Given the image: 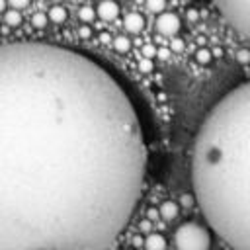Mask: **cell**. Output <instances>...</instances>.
Returning <instances> with one entry per match:
<instances>
[{
  "label": "cell",
  "mask_w": 250,
  "mask_h": 250,
  "mask_svg": "<svg viewBox=\"0 0 250 250\" xmlns=\"http://www.w3.org/2000/svg\"><path fill=\"white\" fill-rule=\"evenodd\" d=\"M170 51H174V53H180V51H184V41H182V39H178V37H172V43H170Z\"/></svg>",
  "instance_id": "cell-20"
},
{
  "label": "cell",
  "mask_w": 250,
  "mask_h": 250,
  "mask_svg": "<svg viewBox=\"0 0 250 250\" xmlns=\"http://www.w3.org/2000/svg\"><path fill=\"white\" fill-rule=\"evenodd\" d=\"M66 10L62 8V6H51L49 8V12H47V18H49V21H53V23H64L66 21Z\"/></svg>",
  "instance_id": "cell-10"
},
{
  "label": "cell",
  "mask_w": 250,
  "mask_h": 250,
  "mask_svg": "<svg viewBox=\"0 0 250 250\" xmlns=\"http://www.w3.org/2000/svg\"><path fill=\"white\" fill-rule=\"evenodd\" d=\"M188 18H189L191 21H195V20H197V12H195V10H188Z\"/></svg>",
  "instance_id": "cell-26"
},
{
  "label": "cell",
  "mask_w": 250,
  "mask_h": 250,
  "mask_svg": "<svg viewBox=\"0 0 250 250\" xmlns=\"http://www.w3.org/2000/svg\"><path fill=\"white\" fill-rule=\"evenodd\" d=\"M139 229H141L143 232H148V230H150V221H148V219H143L141 225H139Z\"/></svg>",
  "instance_id": "cell-25"
},
{
  "label": "cell",
  "mask_w": 250,
  "mask_h": 250,
  "mask_svg": "<svg viewBox=\"0 0 250 250\" xmlns=\"http://www.w3.org/2000/svg\"><path fill=\"white\" fill-rule=\"evenodd\" d=\"M158 213H160V217H162L164 221H172V219H176V217H178V213H180V205H178V201L166 199V201H162V203H160Z\"/></svg>",
  "instance_id": "cell-8"
},
{
  "label": "cell",
  "mask_w": 250,
  "mask_h": 250,
  "mask_svg": "<svg viewBox=\"0 0 250 250\" xmlns=\"http://www.w3.org/2000/svg\"><path fill=\"white\" fill-rule=\"evenodd\" d=\"M27 6H29L27 0H12V2H10V10H16V12H20V10L27 8Z\"/></svg>",
  "instance_id": "cell-19"
},
{
  "label": "cell",
  "mask_w": 250,
  "mask_h": 250,
  "mask_svg": "<svg viewBox=\"0 0 250 250\" xmlns=\"http://www.w3.org/2000/svg\"><path fill=\"white\" fill-rule=\"evenodd\" d=\"M158 217H160V213H158L154 207H150V209L146 211V219H148V221H156Z\"/></svg>",
  "instance_id": "cell-24"
},
{
  "label": "cell",
  "mask_w": 250,
  "mask_h": 250,
  "mask_svg": "<svg viewBox=\"0 0 250 250\" xmlns=\"http://www.w3.org/2000/svg\"><path fill=\"white\" fill-rule=\"evenodd\" d=\"M236 59L238 62H250V49H238Z\"/></svg>",
  "instance_id": "cell-21"
},
{
  "label": "cell",
  "mask_w": 250,
  "mask_h": 250,
  "mask_svg": "<svg viewBox=\"0 0 250 250\" xmlns=\"http://www.w3.org/2000/svg\"><path fill=\"white\" fill-rule=\"evenodd\" d=\"M47 21H49V18H47V14H43V12H35V14L31 16V25L37 27V29H43V27L47 25Z\"/></svg>",
  "instance_id": "cell-15"
},
{
  "label": "cell",
  "mask_w": 250,
  "mask_h": 250,
  "mask_svg": "<svg viewBox=\"0 0 250 250\" xmlns=\"http://www.w3.org/2000/svg\"><path fill=\"white\" fill-rule=\"evenodd\" d=\"M125 250H129V248H125Z\"/></svg>",
  "instance_id": "cell-29"
},
{
  "label": "cell",
  "mask_w": 250,
  "mask_h": 250,
  "mask_svg": "<svg viewBox=\"0 0 250 250\" xmlns=\"http://www.w3.org/2000/svg\"><path fill=\"white\" fill-rule=\"evenodd\" d=\"M96 16L104 21H113L119 16V4L115 2H100L96 6Z\"/></svg>",
  "instance_id": "cell-6"
},
{
  "label": "cell",
  "mask_w": 250,
  "mask_h": 250,
  "mask_svg": "<svg viewBox=\"0 0 250 250\" xmlns=\"http://www.w3.org/2000/svg\"><path fill=\"white\" fill-rule=\"evenodd\" d=\"M4 21H6V25H10V27H18V25L21 23V14L16 12V10H6V12H4Z\"/></svg>",
  "instance_id": "cell-13"
},
{
  "label": "cell",
  "mask_w": 250,
  "mask_h": 250,
  "mask_svg": "<svg viewBox=\"0 0 250 250\" xmlns=\"http://www.w3.org/2000/svg\"><path fill=\"white\" fill-rule=\"evenodd\" d=\"M172 55V51H170V47H158V51H156V59H168Z\"/></svg>",
  "instance_id": "cell-22"
},
{
  "label": "cell",
  "mask_w": 250,
  "mask_h": 250,
  "mask_svg": "<svg viewBox=\"0 0 250 250\" xmlns=\"http://www.w3.org/2000/svg\"><path fill=\"white\" fill-rule=\"evenodd\" d=\"M100 39H102L104 43H107V41H109V35H107V33H102V35H100Z\"/></svg>",
  "instance_id": "cell-27"
},
{
  "label": "cell",
  "mask_w": 250,
  "mask_h": 250,
  "mask_svg": "<svg viewBox=\"0 0 250 250\" xmlns=\"http://www.w3.org/2000/svg\"><path fill=\"white\" fill-rule=\"evenodd\" d=\"M174 246H176V250H209L211 234L203 225H199L195 221H188L176 229Z\"/></svg>",
  "instance_id": "cell-3"
},
{
  "label": "cell",
  "mask_w": 250,
  "mask_h": 250,
  "mask_svg": "<svg viewBox=\"0 0 250 250\" xmlns=\"http://www.w3.org/2000/svg\"><path fill=\"white\" fill-rule=\"evenodd\" d=\"M94 18H96V8H92V6H80L78 8V20L84 25H88L90 21H94Z\"/></svg>",
  "instance_id": "cell-11"
},
{
  "label": "cell",
  "mask_w": 250,
  "mask_h": 250,
  "mask_svg": "<svg viewBox=\"0 0 250 250\" xmlns=\"http://www.w3.org/2000/svg\"><path fill=\"white\" fill-rule=\"evenodd\" d=\"M113 47H115L117 53H127L131 49V39L125 37V35H119V37L113 39Z\"/></svg>",
  "instance_id": "cell-14"
},
{
  "label": "cell",
  "mask_w": 250,
  "mask_h": 250,
  "mask_svg": "<svg viewBox=\"0 0 250 250\" xmlns=\"http://www.w3.org/2000/svg\"><path fill=\"white\" fill-rule=\"evenodd\" d=\"M143 244H145V250H166V238L160 232H148Z\"/></svg>",
  "instance_id": "cell-9"
},
{
  "label": "cell",
  "mask_w": 250,
  "mask_h": 250,
  "mask_svg": "<svg viewBox=\"0 0 250 250\" xmlns=\"http://www.w3.org/2000/svg\"><path fill=\"white\" fill-rule=\"evenodd\" d=\"M146 10H150V12H154L158 16V14H162L166 10V2H162V0H150V2H146Z\"/></svg>",
  "instance_id": "cell-17"
},
{
  "label": "cell",
  "mask_w": 250,
  "mask_h": 250,
  "mask_svg": "<svg viewBox=\"0 0 250 250\" xmlns=\"http://www.w3.org/2000/svg\"><path fill=\"white\" fill-rule=\"evenodd\" d=\"M133 100L70 47L0 45V250H109L143 195Z\"/></svg>",
  "instance_id": "cell-1"
},
{
  "label": "cell",
  "mask_w": 250,
  "mask_h": 250,
  "mask_svg": "<svg viewBox=\"0 0 250 250\" xmlns=\"http://www.w3.org/2000/svg\"><path fill=\"white\" fill-rule=\"evenodd\" d=\"M78 35H80L82 39H88V37L92 35V29H90V25H82V27L78 29Z\"/></svg>",
  "instance_id": "cell-23"
},
{
  "label": "cell",
  "mask_w": 250,
  "mask_h": 250,
  "mask_svg": "<svg viewBox=\"0 0 250 250\" xmlns=\"http://www.w3.org/2000/svg\"><path fill=\"white\" fill-rule=\"evenodd\" d=\"M211 61H213V55H211V51H209L207 47H199V49L195 51V62H197V64L207 66V64H211Z\"/></svg>",
  "instance_id": "cell-12"
},
{
  "label": "cell",
  "mask_w": 250,
  "mask_h": 250,
  "mask_svg": "<svg viewBox=\"0 0 250 250\" xmlns=\"http://www.w3.org/2000/svg\"><path fill=\"white\" fill-rule=\"evenodd\" d=\"M123 27L131 33H139L143 27H145V18L137 12H131V14H125L123 18Z\"/></svg>",
  "instance_id": "cell-7"
},
{
  "label": "cell",
  "mask_w": 250,
  "mask_h": 250,
  "mask_svg": "<svg viewBox=\"0 0 250 250\" xmlns=\"http://www.w3.org/2000/svg\"><path fill=\"white\" fill-rule=\"evenodd\" d=\"M193 199L232 250H250V80L203 117L191 146Z\"/></svg>",
  "instance_id": "cell-2"
},
{
  "label": "cell",
  "mask_w": 250,
  "mask_h": 250,
  "mask_svg": "<svg viewBox=\"0 0 250 250\" xmlns=\"http://www.w3.org/2000/svg\"><path fill=\"white\" fill-rule=\"evenodd\" d=\"M154 27H156V31H158L160 35H164V37H174V35L180 31V27H182V20H180V16L174 14V12H162V14H158V18H156V21H154Z\"/></svg>",
  "instance_id": "cell-5"
},
{
  "label": "cell",
  "mask_w": 250,
  "mask_h": 250,
  "mask_svg": "<svg viewBox=\"0 0 250 250\" xmlns=\"http://www.w3.org/2000/svg\"><path fill=\"white\" fill-rule=\"evenodd\" d=\"M215 6L230 27L250 39V2H217Z\"/></svg>",
  "instance_id": "cell-4"
},
{
  "label": "cell",
  "mask_w": 250,
  "mask_h": 250,
  "mask_svg": "<svg viewBox=\"0 0 250 250\" xmlns=\"http://www.w3.org/2000/svg\"><path fill=\"white\" fill-rule=\"evenodd\" d=\"M6 8H8V4L4 0H0V12H6Z\"/></svg>",
  "instance_id": "cell-28"
},
{
  "label": "cell",
  "mask_w": 250,
  "mask_h": 250,
  "mask_svg": "<svg viewBox=\"0 0 250 250\" xmlns=\"http://www.w3.org/2000/svg\"><path fill=\"white\" fill-rule=\"evenodd\" d=\"M152 68H154L152 61H148V59H141L139 61V70L141 72H152Z\"/></svg>",
  "instance_id": "cell-18"
},
{
  "label": "cell",
  "mask_w": 250,
  "mask_h": 250,
  "mask_svg": "<svg viewBox=\"0 0 250 250\" xmlns=\"http://www.w3.org/2000/svg\"><path fill=\"white\" fill-rule=\"evenodd\" d=\"M156 51H158V47H156V45L146 43V45H143V47H141V59H148V61H152V59L156 57Z\"/></svg>",
  "instance_id": "cell-16"
}]
</instances>
